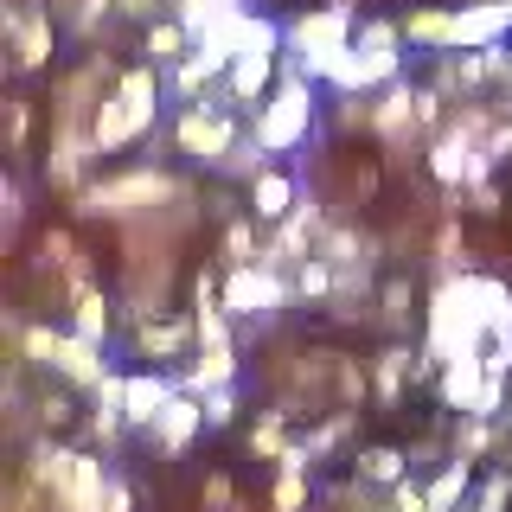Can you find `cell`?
<instances>
[{
    "label": "cell",
    "instance_id": "6da1fadb",
    "mask_svg": "<svg viewBox=\"0 0 512 512\" xmlns=\"http://www.w3.org/2000/svg\"><path fill=\"white\" fill-rule=\"evenodd\" d=\"M314 116H320V90H314V77H301V64L282 52V84L269 90V103L256 109V128L250 135L263 141L269 154H295L301 141L314 135Z\"/></svg>",
    "mask_w": 512,
    "mask_h": 512
},
{
    "label": "cell",
    "instance_id": "7a4b0ae2",
    "mask_svg": "<svg viewBox=\"0 0 512 512\" xmlns=\"http://www.w3.org/2000/svg\"><path fill=\"white\" fill-rule=\"evenodd\" d=\"M352 45H359V39H352V7H346V0H327V7L288 20V58H295L301 77H314V84H327L333 64H340Z\"/></svg>",
    "mask_w": 512,
    "mask_h": 512
},
{
    "label": "cell",
    "instance_id": "3957f363",
    "mask_svg": "<svg viewBox=\"0 0 512 512\" xmlns=\"http://www.w3.org/2000/svg\"><path fill=\"white\" fill-rule=\"evenodd\" d=\"M480 346H493L487 320L474 314V301L461 295V282L448 276L429 295V359L423 365H455V359H480Z\"/></svg>",
    "mask_w": 512,
    "mask_h": 512
},
{
    "label": "cell",
    "instance_id": "277c9868",
    "mask_svg": "<svg viewBox=\"0 0 512 512\" xmlns=\"http://www.w3.org/2000/svg\"><path fill=\"white\" fill-rule=\"evenodd\" d=\"M20 359L45 365V372H58V378H71V384H84V391H96V384L116 372V365L103 359V346L77 340V333H52V327H26L20 333Z\"/></svg>",
    "mask_w": 512,
    "mask_h": 512
},
{
    "label": "cell",
    "instance_id": "5b68a950",
    "mask_svg": "<svg viewBox=\"0 0 512 512\" xmlns=\"http://www.w3.org/2000/svg\"><path fill=\"white\" fill-rule=\"evenodd\" d=\"M173 141L199 167H224V154L237 148V103L224 90H218V103H186L180 122H173Z\"/></svg>",
    "mask_w": 512,
    "mask_h": 512
},
{
    "label": "cell",
    "instance_id": "8992f818",
    "mask_svg": "<svg viewBox=\"0 0 512 512\" xmlns=\"http://www.w3.org/2000/svg\"><path fill=\"white\" fill-rule=\"evenodd\" d=\"M295 301V282L276 276L263 263H244V269H224V314L231 320H269Z\"/></svg>",
    "mask_w": 512,
    "mask_h": 512
},
{
    "label": "cell",
    "instance_id": "52a82bcc",
    "mask_svg": "<svg viewBox=\"0 0 512 512\" xmlns=\"http://www.w3.org/2000/svg\"><path fill=\"white\" fill-rule=\"evenodd\" d=\"M0 26H7V45H13L20 71H45L52 64V7L45 0H7Z\"/></svg>",
    "mask_w": 512,
    "mask_h": 512
},
{
    "label": "cell",
    "instance_id": "ba28073f",
    "mask_svg": "<svg viewBox=\"0 0 512 512\" xmlns=\"http://www.w3.org/2000/svg\"><path fill=\"white\" fill-rule=\"evenodd\" d=\"M167 180L160 173H128V180H103V186H90V192H77V212L84 218H103V212H135V205H154V199H167Z\"/></svg>",
    "mask_w": 512,
    "mask_h": 512
},
{
    "label": "cell",
    "instance_id": "9c48e42d",
    "mask_svg": "<svg viewBox=\"0 0 512 512\" xmlns=\"http://www.w3.org/2000/svg\"><path fill=\"white\" fill-rule=\"evenodd\" d=\"M276 84H282V52H237L218 90L231 96L237 109H244V103H256V109H263V103H269V90H276Z\"/></svg>",
    "mask_w": 512,
    "mask_h": 512
},
{
    "label": "cell",
    "instance_id": "30bf717a",
    "mask_svg": "<svg viewBox=\"0 0 512 512\" xmlns=\"http://www.w3.org/2000/svg\"><path fill=\"white\" fill-rule=\"evenodd\" d=\"M199 340V320H180V314H141V327H135V352L141 359H180V352Z\"/></svg>",
    "mask_w": 512,
    "mask_h": 512
},
{
    "label": "cell",
    "instance_id": "8fae6325",
    "mask_svg": "<svg viewBox=\"0 0 512 512\" xmlns=\"http://www.w3.org/2000/svg\"><path fill=\"white\" fill-rule=\"evenodd\" d=\"M295 205H301V180H295V173L269 167V173H256V180H250V218L256 224H269V231H276Z\"/></svg>",
    "mask_w": 512,
    "mask_h": 512
},
{
    "label": "cell",
    "instance_id": "7c38bea8",
    "mask_svg": "<svg viewBox=\"0 0 512 512\" xmlns=\"http://www.w3.org/2000/svg\"><path fill=\"white\" fill-rule=\"evenodd\" d=\"M173 378H180L186 397H212L224 384H237V346H199V359L180 365Z\"/></svg>",
    "mask_w": 512,
    "mask_h": 512
},
{
    "label": "cell",
    "instance_id": "4fadbf2b",
    "mask_svg": "<svg viewBox=\"0 0 512 512\" xmlns=\"http://www.w3.org/2000/svg\"><path fill=\"white\" fill-rule=\"evenodd\" d=\"M96 160V141H90V128H58V141H52V154H45V180L52 186H77L84 180V167Z\"/></svg>",
    "mask_w": 512,
    "mask_h": 512
},
{
    "label": "cell",
    "instance_id": "5bb4252c",
    "mask_svg": "<svg viewBox=\"0 0 512 512\" xmlns=\"http://www.w3.org/2000/svg\"><path fill=\"white\" fill-rule=\"evenodd\" d=\"M372 128L384 141H410V135H423V122H416V90L410 84H391V90H378V103H372Z\"/></svg>",
    "mask_w": 512,
    "mask_h": 512
},
{
    "label": "cell",
    "instance_id": "9a60e30c",
    "mask_svg": "<svg viewBox=\"0 0 512 512\" xmlns=\"http://www.w3.org/2000/svg\"><path fill=\"white\" fill-rule=\"evenodd\" d=\"M461 282V295L474 301V314L487 320V333L500 340V333H512V288L500 276H455Z\"/></svg>",
    "mask_w": 512,
    "mask_h": 512
},
{
    "label": "cell",
    "instance_id": "2e32d148",
    "mask_svg": "<svg viewBox=\"0 0 512 512\" xmlns=\"http://www.w3.org/2000/svg\"><path fill=\"white\" fill-rule=\"evenodd\" d=\"M199 429H205V397H186V391H180V397L167 404V416L154 423V442L167 448V455H180V448L199 436Z\"/></svg>",
    "mask_w": 512,
    "mask_h": 512
},
{
    "label": "cell",
    "instance_id": "e0dca14e",
    "mask_svg": "<svg viewBox=\"0 0 512 512\" xmlns=\"http://www.w3.org/2000/svg\"><path fill=\"white\" fill-rule=\"evenodd\" d=\"M141 52H148V64L173 71L180 58H192V32H186L180 20H154L148 32H141Z\"/></svg>",
    "mask_w": 512,
    "mask_h": 512
},
{
    "label": "cell",
    "instance_id": "ac0fdd59",
    "mask_svg": "<svg viewBox=\"0 0 512 512\" xmlns=\"http://www.w3.org/2000/svg\"><path fill=\"white\" fill-rule=\"evenodd\" d=\"M109 327H116V308H109L103 288H90V295H77V301H71V333H77V340L103 346V340H109Z\"/></svg>",
    "mask_w": 512,
    "mask_h": 512
},
{
    "label": "cell",
    "instance_id": "d6986e66",
    "mask_svg": "<svg viewBox=\"0 0 512 512\" xmlns=\"http://www.w3.org/2000/svg\"><path fill=\"white\" fill-rule=\"evenodd\" d=\"M448 26H455V7H416V13H404V39L423 45V52H448Z\"/></svg>",
    "mask_w": 512,
    "mask_h": 512
},
{
    "label": "cell",
    "instance_id": "ffe728a7",
    "mask_svg": "<svg viewBox=\"0 0 512 512\" xmlns=\"http://www.w3.org/2000/svg\"><path fill=\"white\" fill-rule=\"evenodd\" d=\"M468 480H474V461H461V455H455L436 480H429V506H436V512H455L461 500H468Z\"/></svg>",
    "mask_w": 512,
    "mask_h": 512
},
{
    "label": "cell",
    "instance_id": "44dd1931",
    "mask_svg": "<svg viewBox=\"0 0 512 512\" xmlns=\"http://www.w3.org/2000/svg\"><path fill=\"white\" fill-rule=\"evenodd\" d=\"M256 256H263V244H256V218L244 212V218L224 224V269H244V263H256Z\"/></svg>",
    "mask_w": 512,
    "mask_h": 512
},
{
    "label": "cell",
    "instance_id": "7402d4cb",
    "mask_svg": "<svg viewBox=\"0 0 512 512\" xmlns=\"http://www.w3.org/2000/svg\"><path fill=\"white\" fill-rule=\"evenodd\" d=\"M327 295H340V276H333L327 256H308L295 269V301H327Z\"/></svg>",
    "mask_w": 512,
    "mask_h": 512
},
{
    "label": "cell",
    "instance_id": "603a6c76",
    "mask_svg": "<svg viewBox=\"0 0 512 512\" xmlns=\"http://www.w3.org/2000/svg\"><path fill=\"white\" fill-rule=\"evenodd\" d=\"M218 173H231V180H256V173H269V148H263L256 135H237V148L224 154Z\"/></svg>",
    "mask_w": 512,
    "mask_h": 512
},
{
    "label": "cell",
    "instance_id": "cb8c5ba5",
    "mask_svg": "<svg viewBox=\"0 0 512 512\" xmlns=\"http://www.w3.org/2000/svg\"><path fill=\"white\" fill-rule=\"evenodd\" d=\"M404 372H410V346H384L378 352V397L404 391Z\"/></svg>",
    "mask_w": 512,
    "mask_h": 512
},
{
    "label": "cell",
    "instance_id": "d4e9b609",
    "mask_svg": "<svg viewBox=\"0 0 512 512\" xmlns=\"http://www.w3.org/2000/svg\"><path fill=\"white\" fill-rule=\"evenodd\" d=\"M359 474L365 480H391V487H397V480H404V448H365Z\"/></svg>",
    "mask_w": 512,
    "mask_h": 512
},
{
    "label": "cell",
    "instance_id": "484cf974",
    "mask_svg": "<svg viewBox=\"0 0 512 512\" xmlns=\"http://www.w3.org/2000/svg\"><path fill=\"white\" fill-rule=\"evenodd\" d=\"M506 160H512V122H493L487 135H480V173L506 167Z\"/></svg>",
    "mask_w": 512,
    "mask_h": 512
},
{
    "label": "cell",
    "instance_id": "4316f807",
    "mask_svg": "<svg viewBox=\"0 0 512 512\" xmlns=\"http://www.w3.org/2000/svg\"><path fill=\"white\" fill-rule=\"evenodd\" d=\"M109 13H122V0H77V39H96V26L109 20Z\"/></svg>",
    "mask_w": 512,
    "mask_h": 512
},
{
    "label": "cell",
    "instance_id": "83f0119b",
    "mask_svg": "<svg viewBox=\"0 0 512 512\" xmlns=\"http://www.w3.org/2000/svg\"><path fill=\"white\" fill-rule=\"evenodd\" d=\"M506 500H512V468H500V474H487V487H480V500H474V512H506Z\"/></svg>",
    "mask_w": 512,
    "mask_h": 512
},
{
    "label": "cell",
    "instance_id": "f1b7e54d",
    "mask_svg": "<svg viewBox=\"0 0 512 512\" xmlns=\"http://www.w3.org/2000/svg\"><path fill=\"white\" fill-rule=\"evenodd\" d=\"M301 500H308V480H301V468H282V480H276V506L295 512Z\"/></svg>",
    "mask_w": 512,
    "mask_h": 512
},
{
    "label": "cell",
    "instance_id": "f546056e",
    "mask_svg": "<svg viewBox=\"0 0 512 512\" xmlns=\"http://www.w3.org/2000/svg\"><path fill=\"white\" fill-rule=\"evenodd\" d=\"M416 308H410V282H391L384 288V320H391V327H404Z\"/></svg>",
    "mask_w": 512,
    "mask_h": 512
},
{
    "label": "cell",
    "instance_id": "4dcf8cb0",
    "mask_svg": "<svg viewBox=\"0 0 512 512\" xmlns=\"http://www.w3.org/2000/svg\"><path fill=\"white\" fill-rule=\"evenodd\" d=\"M231 416H237V391L224 384V391H212V397H205V423H212V429H224Z\"/></svg>",
    "mask_w": 512,
    "mask_h": 512
},
{
    "label": "cell",
    "instance_id": "1f68e13d",
    "mask_svg": "<svg viewBox=\"0 0 512 512\" xmlns=\"http://www.w3.org/2000/svg\"><path fill=\"white\" fill-rule=\"evenodd\" d=\"M391 500H397V512H436V506H429V487H416V480H397Z\"/></svg>",
    "mask_w": 512,
    "mask_h": 512
},
{
    "label": "cell",
    "instance_id": "d6a6232c",
    "mask_svg": "<svg viewBox=\"0 0 512 512\" xmlns=\"http://www.w3.org/2000/svg\"><path fill=\"white\" fill-rule=\"evenodd\" d=\"M487 372L493 378H512V333H500V340L487 346Z\"/></svg>",
    "mask_w": 512,
    "mask_h": 512
},
{
    "label": "cell",
    "instance_id": "836d02e7",
    "mask_svg": "<svg viewBox=\"0 0 512 512\" xmlns=\"http://www.w3.org/2000/svg\"><path fill=\"white\" fill-rule=\"evenodd\" d=\"M7 128H13V148H26V128H32V116H26V96H13V103H7Z\"/></svg>",
    "mask_w": 512,
    "mask_h": 512
},
{
    "label": "cell",
    "instance_id": "e575fe53",
    "mask_svg": "<svg viewBox=\"0 0 512 512\" xmlns=\"http://www.w3.org/2000/svg\"><path fill=\"white\" fill-rule=\"evenodd\" d=\"M20 212H26V199H20V180H7V186H0V218H7V231L20 224Z\"/></svg>",
    "mask_w": 512,
    "mask_h": 512
},
{
    "label": "cell",
    "instance_id": "d590c367",
    "mask_svg": "<svg viewBox=\"0 0 512 512\" xmlns=\"http://www.w3.org/2000/svg\"><path fill=\"white\" fill-rule=\"evenodd\" d=\"M122 13H128V20H141V26H154L160 20V0H122Z\"/></svg>",
    "mask_w": 512,
    "mask_h": 512
},
{
    "label": "cell",
    "instance_id": "8d00e7d4",
    "mask_svg": "<svg viewBox=\"0 0 512 512\" xmlns=\"http://www.w3.org/2000/svg\"><path fill=\"white\" fill-rule=\"evenodd\" d=\"M468 192H474V212H500V205H506L493 186H468Z\"/></svg>",
    "mask_w": 512,
    "mask_h": 512
},
{
    "label": "cell",
    "instance_id": "74e56055",
    "mask_svg": "<svg viewBox=\"0 0 512 512\" xmlns=\"http://www.w3.org/2000/svg\"><path fill=\"white\" fill-rule=\"evenodd\" d=\"M109 512H128V487H122V480H109Z\"/></svg>",
    "mask_w": 512,
    "mask_h": 512
}]
</instances>
